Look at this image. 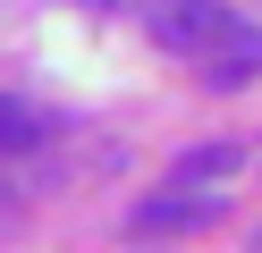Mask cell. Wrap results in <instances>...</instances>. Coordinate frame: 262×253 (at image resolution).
Wrapping results in <instances>:
<instances>
[{"label":"cell","instance_id":"6da1fadb","mask_svg":"<svg viewBox=\"0 0 262 253\" xmlns=\"http://www.w3.org/2000/svg\"><path fill=\"white\" fill-rule=\"evenodd\" d=\"M144 26L169 51H186V59H228V51L254 34L228 0H144Z\"/></svg>","mask_w":262,"mask_h":253},{"label":"cell","instance_id":"7a4b0ae2","mask_svg":"<svg viewBox=\"0 0 262 253\" xmlns=\"http://www.w3.org/2000/svg\"><path fill=\"white\" fill-rule=\"evenodd\" d=\"M211 219H220V194H186V186L136 202V236H178V228H211Z\"/></svg>","mask_w":262,"mask_h":253},{"label":"cell","instance_id":"3957f363","mask_svg":"<svg viewBox=\"0 0 262 253\" xmlns=\"http://www.w3.org/2000/svg\"><path fill=\"white\" fill-rule=\"evenodd\" d=\"M42 135H51V118H42L34 101H17V93H0V152H34Z\"/></svg>","mask_w":262,"mask_h":253},{"label":"cell","instance_id":"277c9868","mask_svg":"<svg viewBox=\"0 0 262 253\" xmlns=\"http://www.w3.org/2000/svg\"><path fill=\"white\" fill-rule=\"evenodd\" d=\"M237 169V152L228 144H194V152H178V186H203V177H228Z\"/></svg>","mask_w":262,"mask_h":253},{"label":"cell","instance_id":"5b68a950","mask_svg":"<svg viewBox=\"0 0 262 253\" xmlns=\"http://www.w3.org/2000/svg\"><path fill=\"white\" fill-rule=\"evenodd\" d=\"M245 253H262V228H254V236H245Z\"/></svg>","mask_w":262,"mask_h":253},{"label":"cell","instance_id":"8992f818","mask_svg":"<svg viewBox=\"0 0 262 253\" xmlns=\"http://www.w3.org/2000/svg\"><path fill=\"white\" fill-rule=\"evenodd\" d=\"M85 9H110V0H85Z\"/></svg>","mask_w":262,"mask_h":253}]
</instances>
